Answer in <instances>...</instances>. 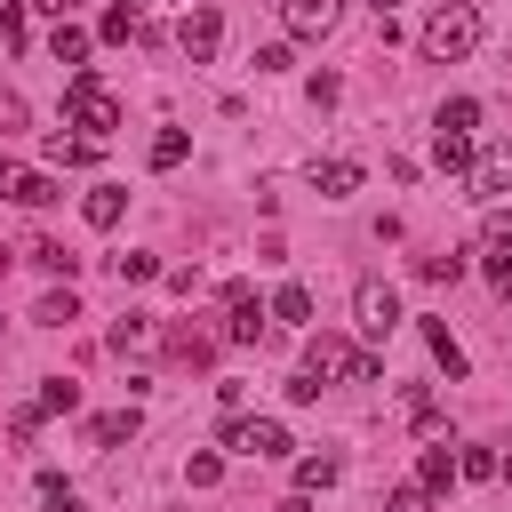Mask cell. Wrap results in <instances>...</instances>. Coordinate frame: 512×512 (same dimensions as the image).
<instances>
[{"label":"cell","instance_id":"5b68a950","mask_svg":"<svg viewBox=\"0 0 512 512\" xmlns=\"http://www.w3.org/2000/svg\"><path fill=\"white\" fill-rule=\"evenodd\" d=\"M224 448H240V456H288V424L280 416H224Z\"/></svg>","mask_w":512,"mask_h":512},{"label":"cell","instance_id":"ffe728a7","mask_svg":"<svg viewBox=\"0 0 512 512\" xmlns=\"http://www.w3.org/2000/svg\"><path fill=\"white\" fill-rule=\"evenodd\" d=\"M336 472H344V456H328V448H320V456H304V464H296V488H304V496H312V488H336Z\"/></svg>","mask_w":512,"mask_h":512},{"label":"cell","instance_id":"83f0119b","mask_svg":"<svg viewBox=\"0 0 512 512\" xmlns=\"http://www.w3.org/2000/svg\"><path fill=\"white\" fill-rule=\"evenodd\" d=\"M136 344H152V320L144 312H120L112 320V352H136Z\"/></svg>","mask_w":512,"mask_h":512},{"label":"cell","instance_id":"8d00e7d4","mask_svg":"<svg viewBox=\"0 0 512 512\" xmlns=\"http://www.w3.org/2000/svg\"><path fill=\"white\" fill-rule=\"evenodd\" d=\"M32 8H48V16H64V8H72V0H32Z\"/></svg>","mask_w":512,"mask_h":512},{"label":"cell","instance_id":"6da1fadb","mask_svg":"<svg viewBox=\"0 0 512 512\" xmlns=\"http://www.w3.org/2000/svg\"><path fill=\"white\" fill-rule=\"evenodd\" d=\"M480 48V8L472 0H440L432 16H424V56L432 64H464Z\"/></svg>","mask_w":512,"mask_h":512},{"label":"cell","instance_id":"74e56055","mask_svg":"<svg viewBox=\"0 0 512 512\" xmlns=\"http://www.w3.org/2000/svg\"><path fill=\"white\" fill-rule=\"evenodd\" d=\"M0 176H8V152H0Z\"/></svg>","mask_w":512,"mask_h":512},{"label":"cell","instance_id":"603a6c76","mask_svg":"<svg viewBox=\"0 0 512 512\" xmlns=\"http://www.w3.org/2000/svg\"><path fill=\"white\" fill-rule=\"evenodd\" d=\"M72 408H80V384L72 376H48L40 384V416H72Z\"/></svg>","mask_w":512,"mask_h":512},{"label":"cell","instance_id":"4316f807","mask_svg":"<svg viewBox=\"0 0 512 512\" xmlns=\"http://www.w3.org/2000/svg\"><path fill=\"white\" fill-rule=\"evenodd\" d=\"M40 328H72L80 320V304H72V288H56V296H40V312H32Z\"/></svg>","mask_w":512,"mask_h":512},{"label":"cell","instance_id":"cb8c5ba5","mask_svg":"<svg viewBox=\"0 0 512 512\" xmlns=\"http://www.w3.org/2000/svg\"><path fill=\"white\" fill-rule=\"evenodd\" d=\"M136 24H144V0H112V8H104V24H96V32H104V40H128V32H136Z\"/></svg>","mask_w":512,"mask_h":512},{"label":"cell","instance_id":"30bf717a","mask_svg":"<svg viewBox=\"0 0 512 512\" xmlns=\"http://www.w3.org/2000/svg\"><path fill=\"white\" fill-rule=\"evenodd\" d=\"M0 184H8L16 208H48V200H56V176H40V168H8Z\"/></svg>","mask_w":512,"mask_h":512},{"label":"cell","instance_id":"277c9868","mask_svg":"<svg viewBox=\"0 0 512 512\" xmlns=\"http://www.w3.org/2000/svg\"><path fill=\"white\" fill-rule=\"evenodd\" d=\"M352 368H360V352H352L336 328H312V336H304V376H320V384H344Z\"/></svg>","mask_w":512,"mask_h":512},{"label":"cell","instance_id":"5bb4252c","mask_svg":"<svg viewBox=\"0 0 512 512\" xmlns=\"http://www.w3.org/2000/svg\"><path fill=\"white\" fill-rule=\"evenodd\" d=\"M480 248H488V272H496V264H512V208H488V224H480Z\"/></svg>","mask_w":512,"mask_h":512},{"label":"cell","instance_id":"44dd1931","mask_svg":"<svg viewBox=\"0 0 512 512\" xmlns=\"http://www.w3.org/2000/svg\"><path fill=\"white\" fill-rule=\"evenodd\" d=\"M48 56H56V64H80V56H88V32L56 16V32H48Z\"/></svg>","mask_w":512,"mask_h":512},{"label":"cell","instance_id":"d4e9b609","mask_svg":"<svg viewBox=\"0 0 512 512\" xmlns=\"http://www.w3.org/2000/svg\"><path fill=\"white\" fill-rule=\"evenodd\" d=\"M184 152H192V136H184V128H160V136H152V152H144V160H152V168H176V160H184Z\"/></svg>","mask_w":512,"mask_h":512},{"label":"cell","instance_id":"f35d334b","mask_svg":"<svg viewBox=\"0 0 512 512\" xmlns=\"http://www.w3.org/2000/svg\"><path fill=\"white\" fill-rule=\"evenodd\" d=\"M376 8H392V0H376Z\"/></svg>","mask_w":512,"mask_h":512},{"label":"cell","instance_id":"d6986e66","mask_svg":"<svg viewBox=\"0 0 512 512\" xmlns=\"http://www.w3.org/2000/svg\"><path fill=\"white\" fill-rule=\"evenodd\" d=\"M416 480H424V488L440 496V488L456 480V448H424V456H416Z\"/></svg>","mask_w":512,"mask_h":512},{"label":"cell","instance_id":"ac0fdd59","mask_svg":"<svg viewBox=\"0 0 512 512\" xmlns=\"http://www.w3.org/2000/svg\"><path fill=\"white\" fill-rule=\"evenodd\" d=\"M88 440H96V448H120V440H136V408H112V416H96V424H88Z\"/></svg>","mask_w":512,"mask_h":512},{"label":"cell","instance_id":"4fadbf2b","mask_svg":"<svg viewBox=\"0 0 512 512\" xmlns=\"http://www.w3.org/2000/svg\"><path fill=\"white\" fill-rule=\"evenodd\" d=\"M424 344H432V360L448 368V384H464V344L448 336V320H424Z\"/></svg>","mask_w":512,"mask_h":512},{"label":"cell","instance_id":"1f68e13d","mask_svg":"<svg viewBox=\"0 0 512 512\" xmlns=\"http://www.w3.org/2000/svg\"><path fill=\"white\" fill-rule=\"evenodd\" d=\"M456 480H496V456H488V448H464V456H456Z\"/></svg>","mask_w":512,"mask_h":512},{"label":"cell","instance_id":"484cf974","mask_svg":"<svg viewBox=\"0 0 512 512\" xmlns=\"http://www.w3.org/2000/svg\"><path fill=\"white\" fill-rule=\"evenodd\" d=\"M432 160H440L448 176H464V168H472V136H432Z\"/></svg>","mask_w":512,"mask_h":512},{"label":"cell","instance_id":"7c38bea8","mask_svg":"<svg viewBox=\"0 0 512 512\" xmlns=\"http://www.w3.org/2000/svg\"><path fill=\"white\" fill-rule=\"evenodd\" d=\"M312 184H320V200H344V192H360V160H320Z\"/></svg>","mask_w":512,"mask_h":512},{"label":"cell","instance_id":"d6a6232c","mask_svg":"<svg viewBox=\"0 0 512 512\" xmlns=\"http://www.w3.org/2000/svg\"><path fill=\"white\" fill-rule=\"evenodd\" d=\"M384 512H432V488L424 480H408V488H392V504Z\"/></svg>","mask_w":512,"mask_h":512},{"label":"cell","instance_id":"8fae6325","mask_svg":"<svg viewBox=\"0 0 512 512\" xmlns=\"http://www.w3.org/2000/svg\"><path fill=\"white\" fill-rule=\"evenodd\" d=\"M120 208H128V184H96V192L80 200V216H88L96 232H112V224H120Z\"/></svg>","mask_w":512,"mask_h":512},{"label":"cell","instance_id":"9c48e42d","mask_svg":"<svg viewBox=\"0 0 512 512\" xmlns=\"http://www.w3.org/2000/svg\"><path fill=\"white\" fill-rule=\"evenodd\" d=\"M176 40H184V56H192V64H208V56H216V40H224V16H216V8H192V16L176 24Z\"/></svg>","mask_w":512,"mask_h":512},{"label":"cell","instance_id":"9a60e30c","mask_svg":"<svg viewBox=\"0 0 512 512\" xmlns=\"http://www.w3.org/2000/svg\"><path fill=\"white\" fill-rule=\"evenodd\" d=\"M272 320L304 328V320H312V288H304V280H280V296H272Z\"/></svg>","mask_w":512,"mask_h":512},{"label":"cell","instance_id":"f1b7e54d","mask_svg":"<svg viewBox=\"0 0 512 512\" xmlns=\"http://www.w3.org/2000/svg\"><path fill=\"white\" fill-rule=\"evenodd\" d=\"M40 496H48V512H88V496H80V488H64V480H56V472H48V480H40Z\"/></svg>","mask_w":512,"mask_h":512},{"label":"cell","instance_id":"7402d4cb","mask_svg":"<svg viewBox=\"0 0 512 512\" xmlns=\"http://www.w3.org/2000/svg\"><path fill=\"white\" fill-rule=\"evenodd\" d=\"M472 128H480V104L472 96H448L440 104V136H472Z\"/></svg>","mask_w":512,"mask_h":512},{"label":"cell","instance_id":"e575fe53","mask_svg":"<svg viewBox=\"0 0 512 512\" xmlns=\"http://www.w3.org/2000/svg\"><path fill=\"white\" fill-rule=\"evenodd\" d=\"M320 392H328V384H320V376H304V368H296V376H288V400H296V408H304V400H320Z\"/></svg>","mask_w":512,"mask_h":512},{"label":"cell","instance_id":"52a82bcc","mask_svg":"<svg viewBox=\"0 0 512 512\" xmlns=\"http://www.w3.org/2000/svg\"><path fill=\"white\" fill-rule=\"evenodd\" d=\"M224 336H232V344H256V336H264V304H256L240 280L224 288Z\"/></svg>","mask_w":512,"mask_h":512},{"label":"cell","instance_id":"3957f363","mask_svg":"<svg viewBox=\"0 0 512 512\" xmlns=\"http://www.w3.org/2000/svg\"><path fill=\"white\" fill-rule=\"evenodd\" d=\"M352 320H360V336L384 344V336L400 328V296H392V280H360V288H352Z\"/></svg>","mask_w":512,"mask_h":512},{"label":"cell","instance_id":"2e32d148","mask_svg":"<svg viewBox=\"0 0 512 512\" xmlns=\"http://www.w3.org/2000/svg\"><path fill=\"white\" fill-rule=\"evenodd\" d=\"M48 160H56V168H88V160H96V136H64V128H56V136H48Z\"/></svg>","mask_w":512,"mask_h":512},{"label":"cell","instance_id":"e0dca14e","mask_svg":"<svg viewBox=\"0 0 512 512\" xmlns=\"http://www.w3.org/2000/svg\"><path fill=\"white\" fill-rule=\"evenodd\" d=\"M32 264H40L48 280H72V272H80V256H72L64 240H32Z\"/></svg>","mask_w":512,"mask_h":512},{"label":"cell","instance_id":"7a4b0ae2","mask_svg":"<svg viewBox=\"0 0 512 512\" xmlns=\"http://www.w3.org/2000/svg\"><path fill=\"white\" fill-rule=\"evenodd\" d=\"M64 104H72V128H88L96 144L120 128V104L104 96V80H96V72H72V80H64Z\"/></svg>","mask_w":512,"mask_h":512},{"label":"cell","instance_id":"ab89813d","mask_svg":"<svg viewBox=\"0 0 512 512\" xmlns=\"http://www.w3.org/2000/svg\"><path fill=\"white\" fill-rule=\"evenodd\" d=\"M0 8H8V0H0Z\"/></svg>","mask_w":512,"mask_h":512},{"label":"cell","instance_id":"f546056e","mask_svg":"<svg viewBox=\"0 0 512 512\" xmlns=\"http://www.w3.org/2000/svg\"><path fill=\"white\" fill-rule=\"evenodd\" d=\"M112 272H120V280H152V272H160V256H144V248H128V256H112Z\"/></svg>","mask_w":512,"mask_h":512},{"label":"cell","instance_id":"836d02e7","mask_svg":"<svg viewBox=\"0 0 512 512\" xmlns=\"http://www.w3.org/2000/svg\"><path fill=\"white\" fill-rule=\"evenodd\" d=\"M416 272H424V280H464V256H424Z\"/></svg>","mask_w":512,"mask_h":512},{"label":"cell","instance_id":"4dcf8cb0","mask_svg":"<svg viewBox=\"0 0 512 512\" xmlns=\"http://www.w3.org/2000/svg\"><path fill=\"white\" fill-rule=\"evenodd\" d=\"M184 480H192V488H216V480H224V456H208V448H200V456L184 464Z\"/></svg>","mask_w":512,"mask_h":512},{"label":"cell","instance_id":"8992f818","mask_svg":"<svg viewBox=\"0 0 512 512\" xmlns=\"http://www.w3.org/2000/svg\"><path fill=\"white\" fill-rule=\"evenodd\" d=\"M464 184H472V200H504L512 192V144H488V152H472V168H464Z\"/></svg>","mask_w":512,"mask_h":512},{"label":"cell","instance_id":"ba28073f","mask_svg":"<svg viewBox=\"0 0 512 512\" xmlns=\"http://www.w3.org/2000/svg\"><path fill=\"white\" fill-rule=\"evenodd\" d=\"M280 16H288V32H296V40H320V32H336L344 0H280Z\"/></svg>","mask_w":512,"mask_h":512},{"label":"cell","instance_id":"d590c367","mask_svg":"<svg viewBox=\"0 0 512 512\" xmlns=\"http://www.w3.org/2000/svg\"><path fill=\"white\" fill-rule=\"evenodd\" d=\"M496 288H504V304H512V264H496Z\"/></svg>","mask_w":512,"mask_h":512}]
</instances>
